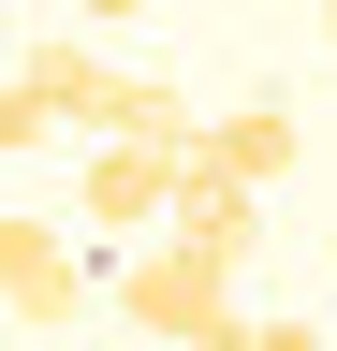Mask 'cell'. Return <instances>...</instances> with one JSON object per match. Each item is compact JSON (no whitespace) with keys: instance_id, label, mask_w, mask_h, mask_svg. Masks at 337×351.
<instances>
[{"instance_id":"obj_1","label":"cell","mask_w":337,"mask_h":351,"mask_svg":"<svg viewBox=\"0 0 337 351\" xmlns=\"http://www.w3.org/2000/svg\"><path fill=\"white\" fill-rule=\"evenodd\" d=\"M117 307H132L161 351H249V307H235V278H220L205 249H176V234L117 263Z\"/></svg>"},{"instance_id":"obj_2","label":"cell","mask_w":337,"mask_h":351,"mask_svg":"<svg viewBox=\"0 0 337 351\" xmlns=\"http://www.w3.org/2000/svg\"><path fill=\"white\" fill-rule=\"evenodd\" d=\"M161 234L205 249V263L235 278V263L264 249V191H249V176H220V161H205V132H191V147H176V219H161Z\"/></svg>"},{"instance_id":"obj_3","label":"cell","mask_w":337,"mask_h":351,"mask_svg":"<svg viewBox=\"0 0 337 351\" xmlns=\"http://www.w3.org/2000/svg\"><path fill=\"white\" fill-rule=\"evenodd\" d=\"M161 219H176V147L103 132L89 147V234H161Z\"/></svg>"},{"instance_id":"obj_4","label":"cell","mask_w":337,"mask_h":351,"mask_svg":"<svg viewBox=\"0 0 337 351\" xmlns=\"http://www.w3.org/2000/svg\"><path fill=\"white\" fill-rule=\"evenodd\" d=\"M0 307H15L30 337H59L73 307H89V263H73L45 219H0Z\"/></svg>"},{"instance_id":"obj_5","label":"cell","mask_w":337,"mask_h":351,"mask_svg":"<svg viewBox=\"0 0 337 351\" xmlns=\"http://www.w3.org/2000/svg\"><path fill=\"white\" fill-rule=\"evenodd\" d=\"M205 161L249 176V191H279V176H293V117H279V103H235L220 132H205Z\"/></svg>"},{"instance_id":"obj_6","label":"cell","mask_w":337,"mask_h":351,"mask_svg":"<svg viewBox=\"0 0 337 351\" xmlns=\"http://www.w3.org/2000/svg\"><path fill=\"white\" fill-rule=\"evenodd\" d=\"M45 132H59V117L30 103V73H0V161H15V147H45Z\"/></svg>"},{"instance_id":"obj_7","label":"cell","mask_w":337,"mask_h":351,"mask_svg":"<svg viewBox=\"0 0 337 351\" xmlns=\"http://www.w3.org/2000/svg\"><path fill=\"white\" fill-rule=\"evenodd\" d=\"M249 351H337L323 322H249Z\"/></svg>"},{"instance_id":"obj_8","label":"cell","mask_w":337,"mask_h":351,"mask_svg":"<svg viewBox=\"0 0 337 351\" xmlns=\"http://www.w3.org/2000/svg\"><path fill=\"white\" fill-rule=\"evenodd\" d=\"M73 15H89V29H117V15H147V0H73Z\"/></svg>"},{"instance_id":"obj_9","label":"cell","mask_w":337,"mask_h":351,"mask_svg":"<svg viewBox=\"0 0 337 351\" xmlns=\"http://www.w3.org/2000/svg\"><path fill=\"white\" fill-rule=\"evenodd\" d=\"M323 29H337V0H323Z\"/></svg>"}]
</instances>
